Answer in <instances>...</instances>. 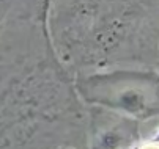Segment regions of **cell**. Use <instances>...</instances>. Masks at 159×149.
I'll list each match as a JSON object with an SVG mask.
<instances>
[{
	"label": "cell",
	"instance_id": "6da1fadb",
	"mask_svg": "<svg viewBox=\"0 0 159 149\" xmlns=\"http://www.w3.org/2000/svg\"><path fill=\"white\" fill-rule=\"evenodd\" d=\"M79 60L110 71L159 72V2L70 3Z\"/></svg>",
	"mask_w": 159,
	"mask_h": 149
},
{
	"label": "cell",
	"instance_id": "7a4b0ae2",
	"mask_svg": "<svg viewBox=\"0 0 159 149\" xmlns=\"http://www.w3.org/2000/svg\"><path fill=\"white\" fill-rule=\"evenodd\" d=\"M82 94L98 109L139 122L159 119V72H96L82 82Z\"/></svg>",
	"mask_w": 159,
	"mask_h": 149
},
{
	"label": "cell",
	"instance_id": "3957f363",
	"mask_svg": "<svg viewBox=\"0 0 159 149\" xmlns=\"http://www.w3.org/2000/svg\"><path fill=\"white\" fill-rule=\"evenodd\" d=\"M93 149H137L142 141V122L98 109L95 112Z\"/></svg>",
	"mask_w": 159,
	"mask_h": 149
},
{
	"label": "cell",
	"instance_id": "277c9868",
	"mask_svg": "<svg viewBox=\"0 0 159 149\" xmlns=\"http://www.w3.org/2000/svg\"><path fill=\"white\" fill-rule=\"evenodd\" d=\"M137 149H159V141H154V140H151V141H147V143H142Z\"/></svg>",
	"mask_w": 159,
	"mask_h": 149
},
{
	"label": "cell",
	"instance_id": "5b68a950",
	"mask_svg": "<svg viewBox=\"0 0 159 149\" xmlns=\"http://www.w3.org/2000/svg\"><path fill=\"white\" fill-rule=\"evenodd\" d=\"M153 140H154V141H159V127H157V130H156V135L153 137Z\"/></svg>",
	"mask_w": 159,
	"mask_h": 149
}]
</instances>
